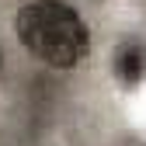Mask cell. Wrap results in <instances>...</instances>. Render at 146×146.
I'll return each mask as SVG.
<instances>
[{
	"mask_svg": "<svg viewBox=\"0 0 146 146\" xmlns=\"http://www.w3.org/2000/svg\"><path fill=\"white\" fill-rule=\"evenodd\" d=\"M115 73L122 84H143L146 80V45L143 42H122L115 52Z\"/></svg>",
	"mask_w": 146,
	"mask_h": 146,
	"instance_id": "2",
	"label": "cell"
},
{
	"mask_svg": "<svg viewBox=\"0 0 146 146\" xmlns=\"http://www.w3.org/2000/svg\"><path fill=\"white\" fill-rule=\"evenodd\" d=\"M14 31L38 63L56 70L77 66L90 49L87 25L63 0H35V4L21 7L14 17Z\"/></svg>",
	"mask_w": 146,
	"mask_h": 146,
	"instance_id": "1",
	"label": "cell"
}]
</instances>
